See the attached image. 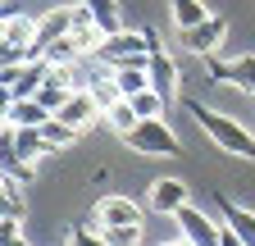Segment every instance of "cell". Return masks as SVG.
Wrapping results in <instances>:
<instances>
[{
	"label": "cell",
	"mask_w": 255,
	"mask_h": 246,
	"mask_svg": "<svg viewBox=\"0 0 255 246\" xmlns=\"http://www.w3.org/2000/svg\"><path fill=\"white\" fill-rule=\"evenodd\" d=\"M169 246H191V242H187V237H178V242H169Z\"/></svg>",
	"instance_id": "33"
},
{
	"label": "cell",
	"mask_w": 255,
	"mask_h": 246,
	"mask_svg": "<svg viewBox=\"0 0 255 246\" xmlns=\"http://www.w3.org/2000/svg\"><path fill=\"white\" fill-rule=\"evenodd\" d=\"M46 78H50V64H46V59H27L23 78L14 82V101H32V96L46 87Z\"/></svg>",
	"instance_id": "16"
},
{
	"label": "cell",
	"mask_w": 255,
	"mask_h": 246,
	"mask_svg": "<svg viewBox=\"0 0 255 246\" xmlns=\"http://www.w3.org/2000/svg\"><path fill=\"white\" fill-rule=\"evenodd\" d=\"M219 246H246V242H242V237H237L233 228H223V237H219Z\"/></svg>",
	"instance_id": "31"
},
{
	"label": "cell",
	"mask_w": 255,
	"mask_h": 246,
	"mask_svg": "<svg viewBox=\"0 0 255 246\" xmlns=\"http://www.w3.org/2000/svg\"><path fill=\"white\" fill-rule=\"evenodd\" d=\"M69 96H73V87H69V82H64V78H59V73L50 69V78H46V87L37 91V101H41V105H46L50 114H59V110H64V101H69Z\"/></svg>",
	"instance_id": "21"
},
{
	"label": "cell",
	"mask_w": 255,
	"mask_h": 246,
	"mask_svg": "<svg viewBox=\"0 0 255 246\" xmlns=\"http://www.w3.org/2000/svg\"><path fill=\"white\" fill-rule=\"evenodd\" d=\"M23 214H27L23 187H18V182H5V178H0V219H23Z\"/></svg>",
	"instance_id": "23"
},
{
	"label": "cell",
	"mask_w": 255,
	"mask_h": 246,
	"mask_svg": "<svg viewBox=\"0 0 255 246\" xmlns=\"http://www.w3.org/2000/svg\"><path fill=\"white\" fill-rule=\"evenodd\" d=\"M69 246H110V242L96 233V228H73L69 233Z\"/></svg>",
	"instance_id": "29"
},
{
	"label": "cell",
	"mask_w": 255,
	"mask_h": 246,
	"mask_svg": "<svg viewBox=\"0 0 255 246\" xmlns=\"http://www.w3.org/2000/svg\"><path fill=\"white\" fill-rule=\"evenodd\" d=\"M5 41L18 46V50H27V59H32V46H37V18L9 9V18H5Z\"/></svg>",
	"instance_id": "13"
},
{
	"label": "cell",
	"mask_w": 255,
	"mask_h": 246,
	"mask_svg": "<svg viewBox=\"0 0 255 246\" xmlns=\"http://www.w3.org/2000/svg\"><path fill=\"white\" fill-rule=\"evenodd\" d=\"M187 110H191V119L205 128V137L223 150V155L255 160V137L246 132V123H237V119H228V114H219V110H210V105H201V101H187Z\"/></svg>",
	"instance_id": "1"
},
{
	"label": "cell",
	"mask_w": 255,
	"mask_h": 246,
	"mask_svg": "<svg viewBox=\"0 0 255 246\" xmlns=\"http://www.w3.org/2000/svg\"><path fill=\"white\" fill-rule=\"evenodd\" d=\"M169 18L178 32H191V27H201L210 18V9H205V0H169Z\"/></svg>",
	"instance_id": "15"
},
{
	"label": "cell",
	"mask_w": 255,
	"mask_h": 246,
	"mask_svg": "<svg viewBox=\"0 0 255 246\" xmlns=\"http://www.w3.org/2000/svg\"><path fill=\"white\" fill-rule=\"evenodd\" d=\"M101 123H105V128H110L114 137H128V132H132L137 123H141V114L132 110V101H114V105L101 114Z\"/></svg>",
	"instance_id": "17"
},
{
	"label": "cell",
	"mask_w": 255,
	"mask_h": 246,
	"mask_svg": "<svg viewBox=\"0 0 255 246\" xmlns=\"http://www.w3.org/2000/svg\"><path fill=\"white\" fill-rule=\"evenodd\" d=\"M55 119H59V123H69L73 132H87L91 123H101V105H96V101H91V91L82 87V91H73V96L64 101V110H59Z\"/></svg>",
	"instance_id": "11"
},
{
	"label": "cell",
	"mask_w": 255,
	"mask_h": 246,
	"mask_svg": "<svg viewBox=\"0 0 255 246\" xmlns=\"http://www.w3.org/2000/svg\"><path fill=\"white\" fill-rule=\"evenodd\" d=\"M82 5L91 9V18H96V27H101L105 37H114V32H123V14H119V0H82Z\"/></svg>",
	"instance_id": "19"
},
{
	"label": "cell",
	"mask_w": 255,
	"mask_h": 246,
	"mask_svg": "<svg viewBox=\"0 0 255 246\" xmlns=\"http://www.w3.org/2000/svg\"><path fill=\"white\" fill-rule=\"evenodd\" d=\"M9 64H27V50L9 46V41H0V69H9Z\"/></svg>",
	"instance_id": "30"
},
{
	"label": "cell",
	"mask_w": 255,
	"mask_h": 246,
	"mask_svg": "<svg viewBox=\"0 0 255 246\" xmlns=\"http://www.w3.org/2000/svg\"><path fill=\"white\" fill-rule=\"evenodd\" d=\"M87 228H96V233H105V228H141V205L132 196H101Z\"/></svg>",
	"instance_id": "4"
},
{
	"label": "cell",
	"mask_w": 255,
	"mask_h": 246,
	"mask_svg": "<svg viewBox=\"0 0 255 246\" xmlns=\"http://www.w3.org/2000/svg\"><path fill=\"white\" fill-rule=\"evenodd\" d=\"M223 219H228V228H233L246 246H255V210H246V205H237V201H223Z\"/></svg>",
	"instance_id": "18"
},
{
	"label": "cell",
	"mask_w": 255,
	"mask_h": 246,
	"mask_svg": "<svg viewBox=\"0 0 255 246\" xmlns=\"http://www.w3.org/2000/svg\"><path fill=\"white\" fill-rule=\"evenodd\" d=\"M110 73H114V82H119V91H123V101H132L137 91L150 87V73L137 69V64H128V69H110Z\"/></svg>",
	"instance_id": "22"
},
{
	"label": "cell",
	"mask_w": 255,
	"mask_h": 246,
	"mask_svg": "<svg viewBox=\"0 0 255 246\" xmlns=\"http://www.w3.org/2000/svg\"><path fill=\"white\" fill-rule=\"evenodd\" d=\"M50 119V110L32 96V101H14V110H9V119L5 123H14V128H41V123Z\"/></svg>",
	"instance_id": "20"
},
{
	"label": "cell",
	"mask_w": 255,
	"mask_h": 246,
	"mask_svg": "<svg viewBox=\"0 0 255 246\" xmlns=\"http://www.w3.org/2000/svg\"><path fill=\"white\" fill-rule=\"evenodd\" d=\"M0 246H27L23 219H0Z\"/></svg>",
	"instance_id": "27"
},
{
	"label": "cell",
	"mask_w": 255,
	"mask_h": 246,
	"mask_svg": "<svg viewBox=\"0 0 255 246\" xmlns=\"http://www.w3.org/2000/svg\"><path fill=\"white\" fill-rule=\"evenodd\" d=\"M164 96H159V91L155 87H146V91H137V96H132V110L141 114V119H164Z\"/></svg>",
	"instance_id": "26"
},
{
	"label": "cell",
	"mask_w": 255,
	"mask_h": 246,
	"mask_svg": "<svg viewBox=\"0 0 255 246\" xmlns=\"http://www.w3.org/2000/svg\"><path fill=\"white\" fill-rule=\"evenodd\" d=\"M173 219H178V228H182V237H187L191 246H219V237H223V228H214V219H210V214H201L191 201L173 214Z\"/></svg>",
	"instance_id": "9"
},
{
	"label": "cell",
	"mask_w": 255,
	"mask_h": 246,
	"mask_svg": "<svg viewBox=\"0 0 255 246\" xmlns=\"http://www.w3.org/2000/svg\"><path fill=\"white\" fill-rule=\"evenodd\" d=\"M41 137H46V146H50V150H64V146H73V141H78L82 132H73L69 123H59V119L50 114V119L41 123Z\"/></svg>",
	"instance_id": "24"
},
{
	"label": "cell",
	"mask_w": 255,
	"mask_h": 246,
	"mask_svg": "<svg viewBox=\"0 0 255 246\" xmlns=\"http://www.w3.org/2000/svg\"><path fill=\"white\" fill-rule=\"evenodd\" d=\"M101 237L110 246H141V228H105Z\"/></svg>",
	"instance_id": "28"
},
{
	"label": "cell",
	"mask_w": 255,
	"mask_h": 246,
	"mask_svg": "<svg viewBox=\"0 0 255 246\" xmlns=\"http://www.w3.org/2000/svg\"><path fill=\"white\" fill-rule=\"evenodd\" d=\"M146 73H150V87H155L164 101H173V96H178V87H182V69H178V59H173L164 46H159V50L150 55Z\"/></svg>",
	"instance_id": "10"
},
{
	"label": "cell",
	"mask_w": 255,
	"mask_h": 246,
	"mask_svg": "<svg viewBox=\"0 0 255 246\" xmlns=\"http://www.w3.org/2000/svg\"><path fill=\"white\" fill-rule=\"evenodd\" d=\"M87 91H91V101L101 105V114H105L114 101H123V91H119V82H114V73H110L105 64H96V73L87 78Z\"/></svg>",
	"instance_id": "14"
},
{
	"label": "cell",
	"mask_w": 255,
	"mask_h": 246,
	"mask_svg": "<svg viewBox=\"0 0 255 246\" xmlns=\"http://www.w3.org/2000/svg\"><path fill=\"white\" fill-rule=\"evenodd\" d=\"M123 141L132 146L137 155H178V150H182V146H178V137H173V128H169L164 119H141L137 128L123 137Z\"/></svg>",
	"instance_id": "3"
},
{
	"label": "cell",
	"mask_w": 255,
	"mask_h": 246,
	"mask_svg": "<svg viewBox=\"0 0 255 246\" xmlns=\"http://www.w3.org/2000/svg\"><path fill=\"white\" fill-rule=\"evenodd\" d=\"M223 37H228V18L223 14H210L201 27H191V32H182V46L191 50V55H201V59H210L219 46H223Z\"/></svg>",
	"instance_id": "8"
},
{
	"label": "cell",
	"mask_w": 255,
	"mask_h": 246,
	"mask_svg": "<svg viewBox=\"0 0 255 246\" xmlns=\"http://www.w3.org/2000/svg\"><path fill=\"white\" fill-rule=\"evenodd\" d=\"M5 18H9V9H0V41H5Z\"/></svg>",
	"instance_id": "32"
},
{
	"label": "cell",
	"mask_w": 255,
	"mask_h": 246,
	"mask_svg": "<svg viewBox=\"0 0 255 246\" xmlns=\"http://www.w3.org/2000/svg\"><path fill=\"white\" fill-rule=\"evenodd\" d=\"M205 78L210 82H233L237 91H251L255 96V55H237V59H205Z\"/></svg>",
	"instance_id": "6"
},
{
	"label": "cell",
	"mask_w": 255,
	"mask_h": 246,
	"mask_svg": "<svg viewBox=\"0 0 255 246\" xmlns=\"http://www.w3.org/2000/svg\"><path fill=\"white\" fill-rule=\"evenodd\" d=\"M155 50H159V37L155 32H132V27H123V32L105 37L101 50H96L91 59H96V64H105V69H128V64L146 69Z\"/></svg>",
	"instance_id": "2"
},
{
	"label": "cell",
	"mask_w": 255,
	"mask_h": 246,
	"mask_svg": "<svg viewBox=\"0 0 255 246\" xmlns=\"http://www.w3.org/2000/svg\"><path fill=\"white\" fill-rule=\"evenodd\" d=\"M0 178L18 182V187H27V182L37 178V169H32L23 160V150H18V128L14 123H0Z\"/></svg>",
	"instance_id": "5"
},
{
	"label": "cell",
	"mask_w": 255,
	"mask_h": 246,
	"mask_svg": "<svg viewBox=\"0 0 255 246\" xmlns=\"http://www.w3.org/2000/svg\"><path fill=\"white\" fill-rule=\"evenodd\" d=\"M18 150H23V160H27V164H32V160H41V155H50V146H46L41 128H18Z\"/></svg>",
	"instance_id": "25"
},
{
	"label": "cell",
	"mask_w": 255,
	"mask_h": 246,
	"mask_svg": "<svg viewBox=\"0 0 255 246\" xmlns=\"http://www.w3.org/2000/svg\"><path fill=\"white\" fill-rule=\"evenodd\" d=\"M73 9H78V5H55V9H46V14L37 18V46H32V59H41L46 46H55L59 37L73 32Z\"/></svg>",
	"instance_id": "7"
},
{
	"label": "cell",
	"mask_w": 255,
	"mask_h": 246,
	"mask_svg": "<svg viewBox=\"0 0 255 246\" xmlns=\"http://www.w3.org/2000/svg\"><path fill=\"white\" fill-rule=\"evenodd\" d=\"M187 205V182L182 178H155L150 182V214H178Z\"/></svg>",
	"instance_id": "12"
}]
</instances>
